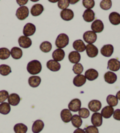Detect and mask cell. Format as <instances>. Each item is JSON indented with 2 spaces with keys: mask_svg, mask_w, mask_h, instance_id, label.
<instances>
[{
  "mask_svg": "<svg viewBox=\"0 0 120 133\" xmlns=\"http://www.w3.org/2000/svg\"><path fill=\"white\" fill-rule=\"evenodd\" d=\"M73 48L78 52H82L86 49L84 42L82 40H76L73 43Z\"/></svg>",
  "mask_w": 120,
  "mask_h": 133,
  "instance_id": "cb8c5ba5",
  "label": "cell"
},
{
  "mask_svg": "<svg viewBox=\"0 0 120 133\" xmlns=\"http://www.w3.org/2000/svg\"><path fill=\"white\" fill-rule=\"evenodd\" d=\"M11 73V69L10 66L7 65H0V74L3 76L8 75Z\"/></svg>",
  "mask_w": 120,
  "mask_h": 133,
  "instance_id": "8d00e7d4",
  "label": "cell"
},
{
  "mask_svg": "<svg viewBox=\"0 0 120 133\" xmlns=\"http://www.w3.org/2000/svg\"><path fill=\"white\" fill-rule=\"evenodd\" d=\"M11 55L14 59H20L22 56V50L18 47H14L11 50Z\"/></svg>",
  "mask_w": 120,
  "mask_h": 133,
  "instance_id": "f546056e",
  "label": "cell"
},
{
  "mask_svg": "<svg viewBox=\"0 0 120 133\" xmlns=\"http://www.w3.org/2000/svg\"><path fill=\"white\" fill-rule=\"evenodd\" d=\"M68 59L71 63L77 64L81 60V55L79 52L77 51H73L69 54Z\"/></svg>",
  "mask_w": 120,
  "mask_h": 133,
  "instance_id": "4316f807",
  "label": "cell"
},
{
  "mask_svg": "<svg viewBox=\"0 0 120 133\" xmlns=\"http://www.w3.org/2000/svg\"><path fill=\"white\" fill-rule=\"evenodd\" d=\"M104 80L108 83L113 84L117 81V76L115 73L109 71V72H107L105 73Z\"/></svg>",
  "mask_w": 120,
  "mask_h": 133,
  "instance_id": "603a6c76",
  "label": "cell"
},
{
  "mask_svg": "<svg viewBox=\"0 0 120 133\" xmlns=\"http://www.w3.org/2000/svg\"><path fill=\"white\" fill-rule=\"evenodd\" d=\"M15 133H26L27 132V126L22 123H18L15 124L14 127Z\"/></svg>",
  "mask_w": 120,
  "mask_h": 133,
  "instance_id": "4dcf8cb0",
  "label": "cell"
},
{
  "mask_svg": "<svg viewBox=\"0 0 120 133\" xmlns=\"http://www.w3.org/2000/svg\"><path fill=\"white\" fill-rule=\"evenodd\" d=\"M85 50L89 58H95L98 54V48L93 44H88Z\"/></svg>",
  "mask_w": 120,
  "mask_h": 133,
  "instance_id": "52a82bcc",
  "label": "cell"
},
{
  "mask_svg": "<svg viewBox=\"0 0 120 133\" xmlns=\"http://www.w3.org/2000/svg\"><path fill=\"white\" fill-rule=\"evenodd\" d=\"M44 127V123L41 120L35 121L32 126V131L33 133H40Z\"/></svg>",
  "mask_w": 120,
  "mask_h": 133,
  "instance_id": "e0dca14e",
  "label": "cell"
},
{
  "mask_svg": "<svg viewBox=\"0 0 120 133\" xmlns=\"http://www.w3.org/2000/svg\"><path fill=\"white\" fill-rule=\"evenodd\" d=\"M29 10L27 6H22L17 9L16 11V17L18 19L24 20L28 17Z\"/></svg>",
  "mask_w": 120,
  "mask_h": 133,
  "instance_id": "3957f363",
  "label": "cell"
},
{
  "mask_svg": "<svg viewBox=\"0 0 120 133\" xmlns=\"http://www.w3.org/2000/svg\"><path fill=\"white\" fill-rule=\"evenodd\" d=\"M21 98L19 95H18L16 93H12L10 95H9L8 98V103L13 106H16L20 102Z\"/></svg>",
  "mask_w": 120,
  "mask_h": 133,
  "instance_id": "484cf974",
  "label": "cell"
},
{
  "mask_svg": "<svg viewBox=\"0 0 120 133\" xmlns=\"http://www.w3.org/2000/svg\"><path fill=\"white\" fill-rule=\"evenodd\" d=\"M27 70L29 74L33 75H37L42 70V65L40 61L33 60L28 63Z\"/></svg>",
  "mask_w": 120,
  "mask_h": 133,
  "instance_id": "6da1fadb",
  "label": "cell"
},
{
  "mask_svg": "<svg viewBox=\"0 0 120 133\" xmlns=\"http://www.w3.org/2000/svg\"><path fill=\"white\" fill-rule=\"evenodd\" d=\"M85 77L89 81H93L98 77V72L94 69H89L85 73Z\"/></svg>",
  "mask_w": 120,
  "mask_h": 133,
  "instance_id": "9a60e30c",
  "label": "cell"
},
{
  "mask_svg": "<svg viewBox=\"0 0 120 133\" xmlns=\"http://www.w3.org/2000/svg\"><path fill=\"white\" fill-rule=\"evenodd\" d=\"M95 13L92 10H86L82 15L83 19L85 22H93L95 19Z\"/></svg>",
  "mask_w": 120,
  "mask_h": 133,
  "instance_id": "d6986e66",
  "label": "cell"
},
{
  "mask_svg": "<svg viewBox=\"0 0 120 133\" xmlns=\"http://www.w3.org/2000/svg\"><path fill=\"white\" fill-rule=\"evenodd\" d=\"M114 52V47L112 45H104L101 49V54L105 57H110Z\"/></svg>",
  "mask_w": 120,
  "mask_h": 133,
  "instance_id": "4fadbf2b",
  "label": "cell"
},
{
  "mask_svg": "<svg viewBox=\"0 0 120 133\" xmlns=\"http://www.w3.org/2000/svg\"><path fill=\"white\" fill-rule=\"evenodd\" d=\"M116 97L118 98V100H120V90L117 92V95H116Z\"/></svg>",
  "mask_w": 120,
  "mask_h": 133,
  "instance_id": "c3c4849f",
  "label": "cell"
},
{
  "mask_svg": "<svg viewBox=\"0 0 120 133\" xmlns=\"http://www.w3.org/2000/svg\"><path fill=\"white\" fill-rule=\"evenodd\" d=\"M78 114H79V116L81 118H87L89 116V111L88 109L86 108H81L78 111Z\"/></svg>",
  "mask_w": 120,
  "mask_h": 133,
  "instance_id": "ab89813d",
  "label": "cell"
},
{
  "mask_svg": "<svg viewBox=\"0 0 120 133\" xmlns=\"http://www.w3.org/2000/svg\"><path fill=\"white\" fill-rule=\"evenodd\" d=\"M107 69L112 72H117L120 69V62L116 59H111L108 62Z\"/></svg>",
  "mask_w": 120,
  "mask_h": 133,
  "instance_id": "9c48e42d",
  "label": "cell"
},
{
  "mask_svg": "<svg viewBox=\"0 0 120 133\" xmlns=\"http://www.w3.org/2000/svg\"><path fill=\"white\" fill-rule=\"evenodd\" d=\"M114 109L112 107L108 105L104 107L101 110V115L105 118H110L112 115L114 114Z\"/></svg>",
  "mask_w": 120,
  "mask_h": 133,
  "instance_id": "d4e9b609",
  "label": "cell"
},
{
  "mask_svg": "<svg viewBox=\"0 0 120 133\" xmlns=\"http://www.w3.org/2000/svg\"><path fill=\"white\" fill-rule=\"evenodd\" d=\"M44 11V6L40 4H37L34 5L31 9V14L34 17H37L40 15Z\"/></svg>",
  "mask_w": 120,
  "mask_h": 133,
  "instance_id": "ac0fdd59",
  "label": "cell"
},
{
  "mask_svg": "<svg viewBox=\"0 0 120 133\" xmlns=\"http://www.w3.org/2000/svg\"><path fill=\"white\" fill-rule=\"evenodd\" d=\"M60 15H61L62 19L66 21H69L73 19L74 17L73 11L70 9L67 8L62 11L60 13Z\"/></svg>",
  "mask_w": 120,
  "mask_h": 133,
  "instance_id": "5bb4252c",
  "label": "cell"
},
{
  "mask_svg": "<svg viewBox=\"0 0 120 133\" xmlns=\"http://www.w3.org/2000/svg\"><path fill=\"white\" fill-rule=\"evenodd\" d=\"M91 123L95 127H100L103 124V116L101 114L94 113L91 117Z\"/></svg>",
  "mask_w": 120,
  "mask_h": 133,
  "instance_id": "8fae6325",
  "label": "cell"
},
{
  "mask_svg": "<svg viewBox=\"0 0 120 133\" xmlns=\"http://www.w3.org/2000/svg\"><path fill=\"white\" fill-rule=\"evenodd\" d=\"M71 122H72V124L73 126L75 128H80L82 124V120L81 118L80 117L79 115H75L73 116L72 118H71Z\"/></svg>",
  "mask_w": 120,
  "mask_h": 133,
  "instance_id": "1f68e13d",
  "label": "cell"
},
{
  "mask_svg": "<svg viewBox=\"0 0 120 133\" xmlns=\"http://www.w3.org/2000/svg\"><path fill=\"white\" fill-rule=\"evenodd\" d=\"M109 20L112 25H119L120 24V14L116 12H111L109 15Z\"/></svg>",
  "mask_w": 120,
  "mask_h": 133,
  "instance_id": "83f0119b",
  "label": "cell"
},
{
  "mask_svg": "<svg viewBox=\"0 0 120 133\" xmlns=\"http://www.w3.org/2000/svg\"><path fill=\"white\" fill-rule=\"evenodd\" d=\"M40 48L41 50L44 53H48L51 51L52 49V45L50 42L45 41L41 43L40 46Z\"/></svg>",
  "mask_w": 120,
  "mask_h": 133,
  "instance_id": "e575fe53",
  "label": "cell"
},
{
  "mask_svg": "<svg viewBox=\"0 0 120 133\" xmlns=\"http://www.w3.org/2000/svg\"><path fill=\"white\" fill-rule=\"evenodd\" d=\"M73 133H86L84 130H82L81 128H78L77 130H75Z\"/></svg>",
  "mask_w": 120,
  "mask_h": 133,
  "instance_id": "7dc6e473",
  "label": "cell"
},
{
  "mask_svg": "<svg viewBox=\"0 0 120 133\" xmlns=\"http://www.w3.org/2000/svg\"><path fill=\"white\" fill-rule=\"evenodd\" d=\"M72 117V114L69 109H63L61 112V118L65 123H68L71 121Z\"/></svg>",
  "mask_w": 120,
  "mask_h": 133,
  "instance_id": "44dd1931",
  "label": "cell"
},
{
  "mask_svg": "<svg viewBox=\"0 0 120 133\" xmlns=\"http://www.w3.org/2000/svg\"><path fill=\"white\" fill-rule=\"evenodd\" d=\"M18 43L20 47L22 48H28L32 45V41L29 37L25 36H21L18 39Z\"/></svg>",
  "mask_w": 120,
  "mask_h": 133,
  "instance_id": "ba28073f",
  "label": "cell"
},
{
  "mask_svg": "<svg viewBox=\"0 0 120 133\" xmlns=\"http://www.w3.org/2000/svg\"><path fill=\"white\" fill-rule=\"evenodd\" d=\"M11 111V106L8 103L4 102L0 104V113L6 115Z\"/></svg>",
  "mask_w": 120,
  "mask_h": 133,
  "instance_id": "d6a6232c",
  "label": "cell"
},
{
  "mask_svg": "<svg viewBox=\"0 0 120 133\" xmlns=\"http://www.w3.org/2000/svg\"><path fill=\"white\" fill-rule=\"evenodd\" d=\"M70 1V3L71 4H75L76 3H77V2H78V1Z\"/></svg>",
  "mask_w": 120,
  "mask_h": 133,
  "instance_id": "681fc988",
  "label": "cell"
},
{
  "mask_svg": "<svg viewBox=\"0 0 120 133\" xmlns=\"http://www.w3.org/2000/svg\"><path fill=\"white\" fill-rule=\"evenodd\" d=\"M70 5V1L68 0H60L58 1V6L62 10H65Z\"/></svg>",
  "mask_w": 120,
  "mask_h": 133,
  "instance_id": "b9f144b4",
  "label": "cell"
},
{
  "mask_svg": "<svg viewBox=\"0 0 120 133\" xmlns=\"http://www.w3.org/2000/svg\"><path fill=\"white\" fill-rule=\"evenodd\" d=\"M112 1L111 0H103L100 3V7L104 10H108L111 8Z\"/></svg>",
  "mask_w": 120,
  "mask_h": 133,
  "instance_id": "74e56055",
  "label": "cell"
},
{
  "mask_svg": "<svg viewBox=\"0 0 120 133\" xmlns=\"http://www.w3.org/2000/svg\"><path fill=\"white\" fill-rule=\"evenodd\" d=\"M107 102L108 104H109L110 106L111 107H115L118 104V100L116 96L114 95H110L107 96Z\"/></svg>",
  "mask_w": 120,
  "mask_h": 133,
  "instance_id": "836d02e7",
  "label": "cell"
},
{
  "mask_svg": "<svg viewBox=\"0 0 120 133\" xmlns=\"http://www.w3.org/2000/svg\"><path fill=\"white\" fill-rule=\"evenodd\" d=\"M103 22L100 19H97L92 23L91 24V29L93 32L95 33H100L104 30Z\"/></svg>",
  "mask_w": 120,
  "mask_h": 133,
  "instance_id": "30bf717a",
  "label": "cell"
},
{
  "mask_svg": "<svg viewBox=\"0 0 120 133\" xmlns=\"http://www.w3.org/2000/svg\"><path fill=\"white\" fill-rule=\"evenodd\" d=\"M101 103L99 100H93L90 101L88 103V108L89 109L93 112H97L100 110L101 109Z\"/></svg>",
  "mask_w": 120,
  "mask_h": 133,
  "instance_id": "7c38bea8",
  "label": "cell"
},
{
  "mask_svg": "<svg viewBox=\"0 0 120 133\" xmlns=\"http://www.w3.org/2000/svg\"><path fill=\"white\" fill-rule=\"evenodd\" d=\"M113 117L115 120L120 121V109L115 110L113 114Z\"/></svg>",
  "mask_w": 120,
  "mask_h": 133,
  "instance_id": "f6af8a7d",
  "label": "cell"
},
{
  "mask_svg": "<svg viewBox=\"0 0 120 133\" xmlns=\"http://www.w3.org/2000/svg\"><path fill=\"white\" fill-rule=\"evenodd\" d=\"M69 43V38L65 34H61L57 36L55 41V45L58 49L66 47Z\"/></svg>",
  "mask_w": 120,
  "mask_h": 133,
  "instance_id": "7a4b0ae2",
  "label": "cell"
},
{
  "mask_svg": "<svg viewBox=\"0 0 120 133\" xmlns=\"http://www.w3.org/2000/svg\"><path fill=\"white\" fill-rule=\"evenodd\" d=\"M17 3H18V5H20L21 6H22L24 5H25V4H27L28 0H25V1H20V0H17Z\"/></svg>",
  "mask_w": 120,
  "mask_h": 133,
  "instance_id": "bcb514c9",
  "label": "cell"
},
{
  "mask_svg": "<svg viewBox=\"0 0 120 133\" xmlns=\"http://www.w3.org/2000/svg\"><path fill=\"white\" fill-rule=\"evenodd\" d=\"M84 70V68H83L82 65L80 63H78L77 64H75L73 66V70L74 73L77 75H81V73H82Z\"/></svg>",
  "mask_w": 120,
  "mask_h": 133,
  "instance_id": "f35d334b",
  "label": "cell"
},
{
  "mask_svg": "<svg viewBox=\"0 0 120 133\" xmlns=\"http://www.w3.org/2000/svg\"><path fill=\"white\" fill-rule=\"evenodd\" d=\"M47 67L52 72H57L61 69V65L54 60H50L47 62Z\"/></svg>",
  "mask_w": 120,
  "mask_h": 133,
  "instance_id": "ffe728a7",
  "label": "cell"
},
{
  "mask_svg": "<svg viewBox=\"0 0 120 133\" xmlns=\"http://www.w3.org/2000/svg\"><path fill=\"white\" fill-rule=\"evenodd\" d=\"M86 78L82 75H78L74 78L73 84L76 87H81L86 83Z\"/></svg>",
  "mask_w": 120,
  "mask_h": 133,
  "instance_id": "7402d4cb",
  "label": "cell"
},
{
  "mask_svg": "<svg viewBox=\"0 0 120 133\" xmlns=\"http://www.w3.org/2000/svg\"><path fill=\"white\" fill-rule=\"evenodd\" d=\"M85 131L86 133H99L98 128L94 125H89L85 128Z\"/></svg>",
  "mask_w": 120,
  "mask_h": 133,
  "instance_id": "ee69618b",
  "label": "cell"
},
{
  "mask_svg": "<svg viewBox=\"0 0 120 133\" xmlns=\"http://www.w3.org/2000/svg\"><path fill=\"white\" fill-rule=\"evenodd\" d=\"M82 4L87 10H91L95 6V1L93 0H84L82 1Z\"/></svg>",
  "mask_w": 120,
  "mask_h": 133,
  "instance_id": "60d3db41",
  "label": "cell"
},
{
  "mask_svg": "<svg viewBox=\"0 0 120 133\" xmlns=\"http://www.w3.org/2000/svg\"><path fill=\"white\" fill-rule=\"evenodd\" d=\"M81 107V102L78 98H74L68 104V108L70 111L74 112L78 111Z\"/></svg>",
  "mask_w": 120,
  "mask_h": 133,
  "instance_id": "8992f818",
  "label": "cell"
},
{
  "mask_svg": "<svg viewBox=\"0 0 120 133\" xmlns=\"http://www.w3.org/2000/svg\"><path fill=\"white\" fill-rule=\"evenodd\" d=\"M41 82V78L37 76H33L29 77L28 83L32 88H37Z\"/></svg>",
  "mask_w": 120,
  "mask_h": 133,
  "instance_id": "f1b7e54d",
  "label": "cell"
},
{
  "mask_svg": "<svg viewBox=\"0 0 120 133\" xmlns=\"http://www.w3.org/2000/svg\"><path fill=\"white\" fill-rule=\"evenodd\" d=\"M9 94L7 91L1 90L0 91V103H4V102L8 98Z\"/></svg>",
  "mask_w": 120,
  "mask_h": 133,
  "instance_id": "7bdbcfd3",
  "label": "cell"
},
{
  "mask_svg": "<svg viewBox=\"0 0 120 133\" xmlns=\"http://www.w3.org/2000/svg\"><path fill=\"white\" fill-rule=\"evenodd\" d=\"M65 52L62 49H55L52 53V58L57 62L63 61L65 57Z\"/></svg>",
  "mask_w": 120,
  "mask_h": 133,
  "instance_id": "2e32d148",
  "label": "cell"
},
{
  "mask_svg": "<svg viewBox=\"0 0 120 133\" xmlns=\"http://www.w3.org/2000/svg\"><path fill=\"white\" fill-rule=\"evenodd\" d=\"M36 28L35 26L31 23H27L24 27L23 34L24 36L28 37L29 36L33 35L35 32Z\"/></svg>",
  "mask_w": 120,
  "mask_h": 133,
  "instance_id": "5b68a950",
  "label": "cell"
},
{
  "mask_svg": "<svg viewBox=\"0 0 120 133\" xmlns=\"http://www.w3.org/2000/svg\"><path fill=\"white\" fill-rule=\"evenodd\" d=\"M83 38H84V41L85 42L88 43V44H92V43L95 42L97 36L96 33L93 31H88L85 32L84 34Z\"/></svg>",
  "mask_w": 120,
  "mask_h": 133,
  "instance_id": "277c9868",
  "label": "cell"
},
{
  "mask_svg": "<svg viewBox=\"0 0 120 133\" xmlns=\"http://www.w3.org/2000/svg\"><path fill=\"white\" fill-rule=\"evenodd\" d=\"M11 52L6 48H0V59L5 60L10 56Z\"/></svg>",
  "mask_w": 120,
  "mask_h": 133,
  "instance_id": "d590c367",
  "label": "cell"
}]
</instances>
